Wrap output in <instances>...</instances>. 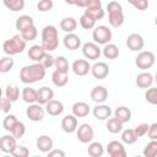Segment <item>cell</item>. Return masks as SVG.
I'll return each mask as SVG.
<instances>
[{"label":"cell","mask_w":157,"mask_h":157,"mask_svg":"<svg viewBox=\"0 0 157 157\" xmlns=\"http://www.w3.org/2000/svg\"><path fill=\"white\" fill-rule=\"evenodd\" d=\"M44 76H45V67L40 63L26 65L20 71V78L26 85L42 81L44 78Z\"/></svg>","instance_id":"6da1fadb"},{"label":"cell","mask_w":157,"mask_h":157,"mask_svg":"<svg viewBox=\"0 0 157 157\" xmlns=\"http://www.w3.org/2000/svg\"><path fill=\"white\" fill-rule=\"evenodd\" d=\"M42 45L47 52H53L59 45L58 29L53 25H47L42 29Z\"/></svg>","instance_id":"7a4b0ae2"},{"label":"cell","mask_w":157,"mask_h":157,"mask_svg":"<svg viewBox=\"0 0 157 157\" xmlns=\"http://www.w3.org/2000/svg\"><path fill=\"white\" fill-rule=\"evenodd\" d=\"M27 47V40L20 34H15L10 39H6L2 43V49L4 53L7 55H16L22 53Z\"/></svg>","instance_id":"3957f363"},{"label":"cell","mask_w":157,"mask_h":157,"mask_svg":"<svg viewBox=\"0 0 157 157\" xmlns=\"http://www.w3.org/2000/svg\"><path fill=\"white\" fill-rule=\"evenodd\" d=\"M107 11H108V21L112 27L118 28L124 23L123 7L118 1H109L107 5Z\"/></svg>","instance_id":"277c9868"},{"label":"cell","mask_w":157,"mask_h":157,"mask_svg":"<svg viewBox=\"0 0 157 157\" xmlns=\"http://www.w3.org/2000/svg\"><path fill=\"white\" fill-rule=\"evenodd\" d=\"M92 38L97 44H108L112 39V31L107 26H96L92 32Z\"/></svg>","instance_id":"5b68a950"},{"label":"cell","mask_w":157,"mask_h":157,"mask_svg":"<svg viewBox=\"0 0 157 157\" xmlns=\"http://www.w3.org/2000/svg\"><path fill=\"white\" fill-rule=\"evenodd\" d=\"M155 54L150 50H142L137 54L136 59H135V65L141 69V70H147V69H151L155 64Z\"/></svg>","instance_id":"8992f818"},{"label":"cell","mask_w":157,"mask_h":157,"mask_svg":"<svg viewBox=\"0 0 157 157\" xmlns=\"http://www.w3.org/2000/svg\"><path fill=\"white\" fill-rule=\"evenodd\" d=\"M76 136H77V139H78L80 142H82V144H90V142H92V140L94 137L93 128L90 124L83 123V124H81V125L77 126Z\"/></svg>","instance_id":"52a82bcc"},{"label":"cell","mask_w":157,"mask_h":157,"mask_svg":"<svg viewBox=\"0 0 157 157\" xmlns=\"http://www.w3.org/2000/svg\"><path fill=\"white\" fill-rule=\"evenodd\" d=\"M82 54L88 60H97L99 59L102 50L99 48V44L96 42H87L82 45Z\"/></svg>","instance_id":"ba28073f"},{"label":"cell","mask_w":157,"mask_h":157,"mask_svg":"<svg viewBox=\"0 0 157 157\" xmlns=\"http://www.w3.org/2000/svg\"><path fill=\"white\" fill-rule=\"evenodd\" d=\"M45 114V109L39 103H32L26 109V115L32 121H42Z\"/></svg>","instance_id":"9c48e42d"},{"label":"cell","mask_w":157,"mask_h":157,"mask_svg":"<svg viewBox=\"0 0 157 157\" xmlns=\"http://www.w3.org/2000/svg\"><path fill=\"white\" fill-rule=\"evenodd\" d=\"M17 139L11 134V135H4L0 139V150L5 153H10L12 155V152L16 150L17 145Z\"/></svg>","instance_id":"30bf717a"},{"label":"cell","mask_w":157,"mask_h":157,"mask_svg":"<svg viewBox=\"0 0 157 157\" xmlns=\"http://www.w3.org/2000/svg\"><path fill=\"white\" fill-rule=\"evenodd\" d=\"M145 45V40L142 38L141 34L139 33H131L126 38V47L131 50V52H139L144 48Z\"/></svg>","instance_id":"8fae6325"},{"label":"cell","mask_w":157,"mask_h":157,"mask_svg":"<svg viewBox=\"0 0 157 157\" xmlns=\"http://www.w3.org/2000/svg\"><path fill=\"white\" fill-rule=\"evenodd\" d=\"M91 74L94 78L97 80H103L109 75V66L104 61H98L92 65L91 67Z\"/></svg>","instance_id":"7c38bea8"},{"label":"cell","mask_w":157,"mask_h":157,"mask_svg":"<svg viewBox=\"0 0 157 157\" xmlns=\"http://www.w3.org/2000/svg\"><path fill=\"white\" fill-rule=\"evenodd\" d=\"M107 152L110 157H125L126 156V151H125V147L123 145V141L120 142L117 140H113L108 144Z\"/></svg>","instance_id":"4fadbf2b"},{"label":"cell","mask_w":157,"mask_h":157,"mask_svg":"<svg viewBox=\"0 0 157 157\" xmlns=\"http://www.w3.org/2000/svg\"><path fill=\"white\" fill-rule=\"evenodd\" d=\"M91 67L92 66L90 65L88 60H85V59H77L71 65V69H72L74 74L77 75V76H86L91 71Z\"/></svg>","instance_id":"5bb4252c"},{"label":"cell","mask_w":157,"mask_h":157,"mask_svg":"<svg viewBox=\"0 0 157 157\" xmlns=\"http://www.w3.org/2000/svg\"><path fill=\"white\" fill-rule=\"evenodd\" d=\"M92 113H93V115H94L96 119H98V120H107L113 114V110H112V108L109 105L103 104V103H99V104H97L93 108Z\"/></svg>","instance_id":"9a60e30c"},{"label":"cell","mask_w":157,"mask_h":157,"mask_svg":"<svg viewBox=\"0 0 157 157\" xmlns=\"http://www.w3.org/2000/svg\"><path fill=\"white\" fill-rule=\"evenodd\" d=\"M77 126H78L77 117H75L74 114H67L61 120V129L65 132L71 134V132H74V131L77 130Z\"/></svg>","instance_id":"2e32d148"},{"label":"cell","mask_w":157,"mask_h":157,"mask_svg":"<svg viewBox=\"0 0 157 157\" xmlns=\"http://www.w3.org/2000/svg\"><path fill=\"white\" fill-rule=\"evenodd\" d=\"M63 43H64V45H65L66 49H69V50H76L81 45V38L76 33L71 32V33H67L64 37Z\"/></svg>","instance_id":"e0dca14e"},{"label":"cell","mask_w":157,"mask_h":157,"mask_svg":"<svg viewBox=\"0 0 157 157\" xmlns=\"http://www.w3.org/2000/svg\"><path fill=\"white\" fill-rule=\"evenodd\" d=\"M45 53H47V50L44 49V47L42 44L40 45L39 44H34V45L29 47L27 54H28V58L31 60H33L34 63H40L43 56L45 55Z\"/></svg>","instance_id":"ac0fdd59"},{"label":"cell","mask_w":157,"mask_h":157,"mask_svg":"<svg viewBox=\"0 0 157 157\" xmlns=\"http://www.w3.org/2000/svg\"><path fill=\"white\" fill-rule=\"evenodd\" d=\"M108 98V91L104 86H96L92 88L91 91V99L99 104V103H103L105 102V99Z\"/></svg>","instance_id":"d6986e66"},{"label":"cell","mask_w":157,"mask_h":157,"mask_svg":"<svg viewBox=\"0 0 157 157\" xmlns=\"http://www.w3.org/2000/svg\"><path fill=\"white\" fill-rule=\"evenodd\" d=\"M53 145H54L53 139L50 136H48V135H40L36 141L37 148L40 152H44V153H48L49 151H52L53 150Z\"/></svg>","instance_id":"ffe728a7"},{"label":"cell","mask_w":157,"mask_h":157,"mask_svg":"<svg viewBox=\"0 0 157 157\" xmlns=\"http://www.w3.org/2000/svg\"><path fill=\"white\" fill-rule=\"evenodd\" d=\"M153 81H155V77H153L150 72L144 71V72H141V74H139V75L136 76L135 83H136V86L140 87V88H148V87L152 86Z\"/></svg>","instance_id":"44dd1931"},{"label":"cell","mask_w":157,"mask_h":157,"mask_svg":"<svg viewBox=\"0 0 157 157\" xmlns=\"http://www.w3.org/2000/svg\"><path fill=\"white\" fill-rule=\"evenodd\" d=\"M45 112L52 117L60 115L64 112V104H63V102H60L58 99H52L50 102H48L45 104Z\"/></svg>","instance_id":"7402d4cb"},{"label":"cell","mask_w":157,"mask_h":157,"mask_svg":"<svg viewBox=\"0 0 157 157\" xmlns=\"http://www.w3.org/2000/svg\"><path fill=\"white\" fill-rule=\"evenodd\" d=\"M71 110H72V114L77 118H85L90 114L91 112V108L90 105L86 103V102H75L71 107Z\"/></svg>","instance_id":"603a6c76"},{"label":"cell","mask_w":157,"mask_h":157,"mask_svg":"<svg viewBox=\"0 0 157 157\" xmlns=\"http://www.w3.org/2000/svg\"><path fill=\"white\" fill-rule=\"evenodd\" d=\"M54 98V91L47 86H43L38 90V98H37V103L39 104H47L48 102H50Z\"/></svg>","instance_id":"cb8c5ba5"},{"label":"cell","mask_w":157,"mask_h":157,"mask_svg":"<svg viewBox=\"0 0 157 157\" xmlns=\"http://www.w3.org/2000/svg\"><path fill=\"white\" fill-rule=\"evenodd\" d=\"M33 25H34V21H33V18H32L31 16H28V15H22V16H20V17H17L16 23H15L16 29H17L20 33L23 32L25 29L29 28V27L33 26Z\"/></svg>","instance_id":"d4e9b609"},{"label":"cell","mask_w":157,"mask_h":157,"mask_svg":"<svg viewBox=\"0 0 157 157\" xmlns=\"http://www.w3.org/2000/svg\"><path fill=\"white\" fill-rule=\"evenodd\" d=\"M21 97L22 99L28 103V104H32V103H36L37 102V98H38V90H34L32 87H28L26 86L22 92H21Z\"/></svg>","instance_id":"484cf974"},{"label":"cell","mask_w":157,"mask_h":157,"mask_svg":"<svg viewBox=\"0 0 157 157\" xmlns=\"http://www.w3.org/2000/svg\"><path fill=\"white\" fill-rule=\"evenodd\" d=\"M52 81L56 87H64L67 85L69 77H67V72H63L59 70H55L52 74Z\"/></svg>","instance_id":"4316f807"},{"label":"cell","mask_w":157,"mask_h":157,"mask_svg":"<svg viewBox=\"0 0 157 157\" xmlns=\"http://www.w3.org/2000/svg\"><path fill=\"white\" fill-rule=\"evenodd\" d=\"M102 54H103V56L107 58V59H117V58L119 56L120 52H119V48H118L115 44L108 43V44H105V45L103 47Z\"/></svg>","instance_id":"83f0119b"},{"label":"cell","mask_w":157,"mask_h":157,"mask_svg":"<svg viewBox=\"0 0 157 157\" xmlns=\"http://www.w3.org/2000/svg\"><path fill=\"white\" fill-rule=\"evenodd\" d=\"M123 121H120L117 117H114V118H109V119H107V124H105V126H107V130L109 131V132H112V134H118V132H120L121 130H123Z\"/></svg>","instance_id":"f1b7e54d"},{"label":"cell","mask_w":157,"mask_h":157,"mask_svg":"<svg viewBox=\"0 0 157 157\" xmlns=\"http://www.w3.org/2000/svg\"><path fill=\"white\" fill-rule=\"evenodd\" d=\"M114 117H117L120 121L123 123H128L130 119H131V110L125 107V105H121V107H118L115 110H114Z\"/></svg>","instance_id":"f546056e"},{"label":"cell","mask_w":157,"mask_h":157,"mask_svg":"<svg viewBox=\"0 0 157 157\" xmlns=\"http://www.w3.org/2000/svg\"><path fill=\"white\" fill-rule=\"evenodd\" d=\"M76 27H77V22L74 17H65L60 21V28L66 33L74 32L76 29Z\"/></svg>","instance_id":"4dcf8cb0"},{"label":"cell","mask_w":157,"mask_h":157,"mask_svg":"<svg viewBox=\"0 0 157 157\" xmlns=\"http://www.w3.org/2000/svg\"><path fill=\"white\" fill-rule=\"evenodd\" d=\"M87 152L91 157H101L104 153V147L101 142L94 141V142H90L88 147H87Z\"/></svg>","instance_id":"1f68e13d"},{"label":"cell","mask_w":157,"mask_h":157,"mask_svg":"<svg viewBox=\"0 0 157 157\" xmlns=\"http://www.w3.org/2000/svg\"><path fill=\"white\" fill-rule=\"evenodd\" d=\"M137 139H139V137L136 136L134 129H125V130H123V132H121V141H123V144L132 145V144L136 142Z\"/></svg>","instance_id":"d6a6232c"},{"label":"cell","mask_w":157,"mask_h":157,"mask_svg":"<svg viewBox=\"0 0 157 157\" xmlns=\"http://www.w3.org/2000/svg\"><path fill=\"white\" fill-rule=\"evenodd\" d=\"M5 7H7L10 11H21L25 7V0H2Z\"/></svg>","instance_id":"836d02e7"},{"label":"cell","mask_w":157,"mask_h":157,"mask_svg":"<svg viewBox=\"0 0 157 157\" xmlns=\"http://www.w3.org/2000/svg\"><path fill=\"white\" fill-rule=\"evenodd\" d=\"M5 97L9 98L11 102H16L20 98V88L13 85H9L5 90Z\"/></svg>","instance_id":"e575fe53"},{"label":"cell","mask_w":157,"mask_h":157,"mask_svg":"<svg viewBox=\"0 0 157 157\" xmlns=\"http://www.w3.org/2000/svg\"><path fill=\"white\" fill-rule=\"evenodd\" d=\"M80 25L85 29H92L96 27V20L93 17H91L90 15L83 12V15L80 17Z\"/></svg>","instance_id":"d590c367"},{"label":"cell","mask_w":157,"mask_h":157,"mask_svg":"<svg viewBox=\"0 0 157 157\" xmlns=\"http://www.w3.org/2000/svg\"><path fill=\"white\" fill-rule=\"evenodd\" d=\"M145 157H156L157 156V140H151L142 151Z\"/></svg>","instance_id":"8d00e7d4"},{"label":"cell","mask_w":157,"mask_h":157,"mask_svg":"<svg viewBox=\"0 0 157 157\" xmlns=\"http://www.w3.org/2000/svg\"><path fill=\"white\" fill-rule=\"evenodd\" d=\"M13 64H15V61H13V59L11 58V55L4 56V58L0 60V72H2V74L9 72V71L13 67Z\"/></svg>","instance_id":"74e56055"},{"label":"cell","mask_w":157,"mask_h":157,"mask_svg":"<svg viewBox=\"0 0 157 157\" xmlns=\"http://www.w3.org/2000/svg\"><path fill=\"white\" fill-rule=\"evenodd\" d=\"M55 69L59 70V71H63V72H67L69 71V61L65 56L60 55L58 58H55V64H54Z\"/></svg>","instance_id":"f35d334b"},{"label":"cell","mask_w":157,"mask_h":157,"mask_svg":"<svg viewBox=\"0 0 157 157\" xmlns=\"http://www.w3.org/2000/svg\"><path fill=\"white\" fill-rule=\"evenodd\" d=\"M21 36H22L27 42H31V40H33V39L37 38V36H38V29H37V27L33 25V26H31L29 28H27V29H25L23 32H21Z\"/></svg>","instance_id":"ab89813d"},{"label":"cell","mask_w":157,"mask_h":157,"mask_svg":"<svg viewBox=\"0 0 157 157\" xmlns=\"http://www.w3.org/2000/svg\"><path fill=\"white\" fill-rule=\"evenodd\" d=\"M17 121H18V120H17V118H16L13 114H7V115L4 118V120H2V126H4V129H5L6 131H11L12 128L15 126V124H16Z\"/></svg>","instance_id":"60d3db41"},{"label":"cell","mask_w":157,"mask_h":157,"mask_svg":"<svg viewBox=\"0 0 157 157\" xmlns=\"http://www.w3.org/2000/svg\"><path fill=\"white\" fill-rule=\"evenodd\" d=\"M145 99L148 103L157 105V87H148L145 93Z\"/></svg>","instance_id":"b9f144b4"},{"label":"cell","mask_w":157,"mask_h":157,"mask_svg":"<svg viewBox=\"0 0 157 157\" xmlns=\"http://www.w3.org/2000/svg\"><path fill=\"white\" fill-rule=\"evenodd\" d=\"M10 132H11L16 139H20V137H22V136L25 135V132H26V126H25V124H23L22 121H17Z\"/></svg>","instance_id":"7bdbcfd3"},{"label":"cell","mask_w":157,"mask_h":157,"mask_svg":"<svg viewBox=\"0 0 157 157\" xmlns=\"http://www.w3.org/2000/svg\"><path fill=\"white\" fill-rule=\"evenodd\" d=\"M85 13L90 15L91 17H93L97 21V20H102L104 17V13L105 12H104L103 7H99V9H86L85 10Z\"/></svg>","instance_id":"ee69618b"},{"label":"cell","mask_w":157,"mask_h":157,"mask_svg":"<svg viewBox=\"0 0 157 157\" xmlns=\"http://www.w3.org/2000/svg\"><path fill=\"white\" fill-rule=\"evenodd\" d=\"M53 6H54L53 0H39L38 4H37V9L40 12H47V11L52 10Z\"/></svg>","instance_id":"f6af8a7d"},{"label":"cell","mask_w":157,"mask_h":157,"mask_svg":"<svg viewBox=\"0 0 157 157\" xmlns=\"http://www.w3.org/2000/svg\"><path fill=\"white\" fill-rule=\"evenodd\" d=\"M128 1L139 11H145L148 7V0H128Z\"/></svg>","instance_id":"bcb514c9"},{"label":"cell","mask_w":157,"mask_h":157,"mask_svg":"<svg viewBox=\"0 0 157 157\" xmlns=\"http://www.w3.org/2000/svg\"><path fill=\"white\" fill-rule=\"evenodd\" d=\"M40 64H42L45 69H49V67L54 66V64H55V58H54L52 54H49V52H47V53H45V55L43 56V59H42Z\"/></svg>","instance_id":"7dc6e473"},{"label":"cell","mask_w":157,"mask_h":157,"mask_svg":"<svg viewBox=\"0 0 157 157\" xmlns=\"http://www.w3.org/2000/svg\"><path fill=\"white\" fill-rule=\"evenodd\" d=\"M148 129H150V125L146 123H142V124H139L134 130H135V134L137 137H142L148 132Z\"/></svg>","instance_id":"c3c4849f"},{"label":"cell","mask_w":157,"mask_h":157,"mask_svg":"<svg viewBox=\"0 0 157 157\" xmlns=\"http://www.w3.org/2000/svg\"><path fill=\"white\" fill-rule=\"evenodd\" d=\"M13 157H27L29 156V150L25 146H17L16 150L12 152Z\"/></svg>","instance_id":"681fc988"},{"label":"cell","mask_w":157,"mask_h":157,"mask_svg":"<svg viewBox=\"0 0 157 157\" xmlns=\"http://www.w3.org/2000/svg\"><path fill=\"white\" fill-rule=\"evenodd\" d=\"M11 101L9 99V98H6V97H2L1 98V101H0V108H1V110H2V113H9L10 112V109H11Z\"/></svg>","instance_id":"f907efd6"},{"label":"cell","mask_w":157,"mask_h":157,"mask_svg":"<svg viewBox=\"0 0 157 157\" xmlns=\"http://www.w3.org/2000/svg\"><path fill=\"white\" fill-rule=\"evenodd\" d=\"M147 135H148L150 140H157V123H153L150 125Z\"/></svg>","instance_id":"816d5d0a"},{"label":"cell","mask_w":157,"mask_h":157,"mask_svg":"<svg viewBox=\"0 0 157 157\" xmlns=\"http://www.w3.org/2000/svg\"><path fill=\"white\" fill-rule=\"evenodd\" d=\"M48 157H65V152L63 150H52L48 152Z\"/></svg>","instance_id":"f5cc1de1"},{"label":"cell","mask_w":157,"mask_h":157,"mask_svg":"<svg viewBox=\"0 0 157 157\" xmlns=\"http://www.w3.org/2000/svg\"><path fill=\"white\" fill-rule=\"evenodd\" d=\"M88 2H90V0H76V6L86 9L88 6Z\"/></svg>","instance_id":"db71d44e"},{"label":"cell","mask_w":157,"mask_h":157,"mask_svg":"<svg viewBox=\"0 0 157 157\" xmlns=\"http://www.w3.org/2000/svg\"><path fill=\"white\" fill-rule=\"evenodd\" d=\"M67 5H76V0H65Z\"/></svg>","instance_id":"11a10c76"},{"label":"cell","mask_w":157,"mask_h":157,"mask_svg":"<svg viewBox=\"0 0 157 157\" xmlns=\"http://www.w3.org/2000/svg\"><path fill=\"white\" fill-rule=\"evenodd\" d=\"M155 82H156V83H157V72H156V74H155Z\"/></svg>","instance_id":"9f6ffc18"},{"label":"cell","mask_w":157,"mask_h":157,"mask_svg":"<svg viewBox=\"0 0 157 157\" xmlns=\"http://www.w3.org/2000/svg\"><path fill=\"white\" fill-rule=\"evenodd\" d=\"M155 23H156V26H157V17L155 18Z\"/></svg>","instance_id":"6f0895ef"}]
</instances>
